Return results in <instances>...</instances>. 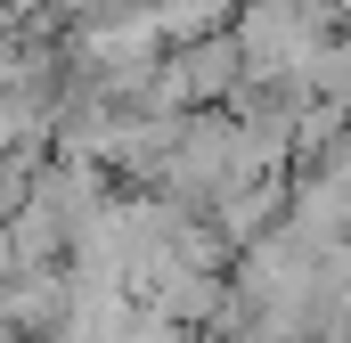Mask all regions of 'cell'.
I'll use <instances>...</instances> for the list:
<instances>
[{
	"mask_svg": "<svg viewBox=\"0 0 351 343\" xmlns=\"http://www.w3.org/2000/svg\"><path fill=\"white\" fill-rule=\"evenodd\" d=\"M66 311H74V270L66 261L58 270H16L8 294H0V327H16V335H33V343L66 335Z\"/></svg>",
	"mask_w": 351,
	"mask_h": 343,
	"instance_id": "obj_3",
	"label": "cell"
},
{
	"mask_svg": "<svg viewBox=\"0 0 351 343\" xmlns=\"http://www.w3.org/2000/svg\"><path fill=\"white\" fill-rule=\"evenodd\" d=\"M114 343H196V335H188L180 319H164V311H131V327H123Z\"/></svg>",
	"mask_w": 351,
	"mask_h": 343,
	"instance_id": "obj_8",
	"label": "cell"
},
{
	"mask_svg": "<svg viewBox=\"0 0 351 343\" xmlns=\"http://www.w3.org/2000/svg\"><path fill=\"white\" fill-rule=\"evenodd\" d=\"M164 58H172V49H164V33H156L147 0H131V8H106V16H82V25L66 33V66H74L82 82L114 90L123 106H131V90L147 82Z\"/></svg>",
	"mask_w": 351,
	"mask_h": 343,
	"instance_id": "obj_2",
	"label": "cell"
},
{
	"mask_svg": "<svg viewBox=\"0 0 351 343\" xmlns=\"http://www.w3.org/2000/svg\"><path fill=\"white\" fill-rule=\"evenodd\" d=\"M0 343H33V335H16V327H0Z\"/></svg>",
	"mask_w": 351,
	"mask_h": 343,
	"instance_id": "obj_11",
	"label": "cell"
},
{
	"mask_svg": "<svg viewBox=\"0 0 351 343\" xmlns=\"http://www.w3.org/2000/svg\"><path fill=\"white\" fill-rule=\"evenodd\" d=\"M327 41H335V0H245L237 8L245 90H294L302 98Z\"/></svg>",
	"mask_w": 351,
	"mask_h": 343,
	"instance_id": "obj_1",
	"label": "cell"
},
{
	"mask_svg": "<svg viewBox=\"0 0 351 343\" xmlns=\"http://www.w3.org/2000/svg\"><path fill=\"white\" fill-rule=\"evenodd\" d=\"M335 16H343V25H351V0H335Z\"/></svg>",
	"mask_w": 351,
	"mask_h": 343,
	"instance_id": "obj_12",
	"label": "cell"
},
{
	"mask_svg": "<svg viewBox=\"0 0 351 343\" xmlns=\"http://www.w3.org/2000/svg\"><path fill=\"white\" fill-rule=\"evenodd\" d=\"M302 172H327V180H343V188H351V131L327 147V156H319V164H302Z\"/></svg>",
	"mask_w": 351,
	"mask_h": 343,
	"instance_id": "obj_9",
	"label": "cell"
},
{
	"mask_svg": "<svg viewBox=\"0 0 351 343\" xmlns=\"http://www.w3.org/2000/svg\"><path fill=\"white\" fill-rule=\"evenodd\" d=\"M286 196H294V180H254V188H237V196H221L213 204V221H221V237L245 254L254 237H269L278 221H286Z\"/></svg>",
	"mask_w": 351,
	"mask_h": 343,
	"instance_id": "obj_5",
	"label": "cell"
},
{
	"mask_svg": "<svg viewBox=\"0 0 351 343\" xmlns=\"http://www.w3.org/2000/svg\"><path fill=\"white\" fill-rule=\"evenodd\" d=\"M16 270H25V254H16V237H8V221H0V294H8Z\"/></svg>",
	"mask_w": 351,
	"mask_h": 343,
	"instance_id": "obj_10",
	"label": "cell"
},
{
	"mask_svg": "<svg viewBox=\"0 0 351 343\" xmlns=\"http://www.w3.org/2000/svg\"><path fill=\"white\" fill-rule=\"evenodd\" d=\"M327 343H351V246L327 261Z\"/></svg>",
	"mask_w": 351,
	"mask_h": 343,
	"instance_id": "obj_7",
	"label": "cell"
},
{
	"mask_svg": "<svg viewBox=\"0 0 351 343\" xmlns=\"http://www.w3.org/2000/svg\"><path fill=\"white\" fill-rule=\"evenodd\" d=\"M286 221H294L311 246H351V188H343V180H327V172H294Z\"/></svg>",
	"mask_w": 351,
	"mask_h": 343,
	"instance_id": "obj_4",
	"label": "cell"
},
{
	"mask_svg": "<svg viewBox=\"0 0 351 343\" xmlns=\"http://www.w3.org/2000/svg\"><path fill=\"white\" fill-rule=\"evenodd\" d=\"M237 8H245V0H147V16H156L164 49H196V41L237 33Z\"/></svg>",
	"mask_w": 351,
	"mask_h": 343,
	"instance_id": "obj_6",
	"label": "cell"
}]
</instances>
